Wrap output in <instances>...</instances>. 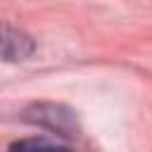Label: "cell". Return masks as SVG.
Listing matches in <instances>:
<instances>
[{"instance_id": "cell-1", "label": "cell", "mask_w": 152, "mask_h": 152, "mask_svg": "<svg viewBox=\"0 0 152 152\" xmlns=\"http://www.w3.org/2000/svg\"><path fill=\"white\" fill-rule=\"evenodd\" d=\"M24 119L31 124H38L43 128L57 131L59 135H76V131H78L74 112L62 104H33L31 109H26Z\"/></svg>"}, {"instance_id": "cell-3", "label": "cell", "mask_w": 152, "mask_h": 152, "mask_svg": "<svg viewBox=\"0 0 152 152\" xmlns=\"http://www.w3.org/2000/svg\"><path fill=\"white\" fill-rule=\"evenodd\" d=\"M10 152H71L64 145H52L48 140H36V138H26V140H17L10 145Z\"/></svg>"}, {"instance_id": "cell-2", "label": "cell", "mask_w": 152, "mask_h": 152, "mask_svg": "<svg viewBox=\"0 0 152 152\" xmlns=\"http://www.w3.org/2000/svg\"><path fill=\"white\" fill-rule=\"evenodd\" d=\"M31 52H33V40L26 33L5 26V31H2V57L7 62H14V59L28 57Z\"/></svg>"}]
</instances>
